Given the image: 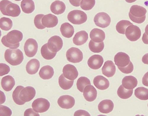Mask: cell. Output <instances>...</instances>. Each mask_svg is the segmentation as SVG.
<instances>
[{"label":"cell","instance_id":"54","mask_svg":"<svg viewBox=\"0 0 148 116\" xmlns=\"http://www.w3.org/2000/svg\"></svg>","mask_w":148,"mask_h":116},{"label":"cell","instance_id":"19","mask_svg":"<svg viewBox=\"0 0 148 116\" xmlns=\"http://www.w3.org/2000/svg\"><path fill=\"white\" fill-rule=\"evenodd\" d=\"M103 74L108 77L113 76L115 74L116 67L114 63L111 60L106 61L102 68Z\"/></svg>","mask_w":148,"mask_h":116},{"label":"cell","instance_id":"26","mask_svg":"<svg viewBox=\"0 0 148 116\" xmlns=\"http://www.w3.org/2000/svg\"><path fill=\"white\" fill-rule=\"evenodd\" d=\"M50 8L53 13L58 15L63 13L65 10L66 6L63 2L56 1L52 3Z\"/></svg>","mask_w":148,"mask_h":116},{"label":"cell","instance_id":"53","mask_svg":"<svg viewBox=\"0 0 148 116\" xmlns=\"http://www.w3.org/2000/svg\"><path fill=\"white\" fill-rule=\"evenodd\" d=\"M15 1H21V0H15Z\"/></svg>","mask_w":148,"mask_h":116},{"label":"cell","instance_id":"11","mask_svg":"<svg viewBox=\"0 0 148 116\" xmlns=\"http://www.w3.org/2000/svg\"><path fill=\"white\" fill-rule=\"evenodd\" d=\"M63 41L58 36H54L50 38L48 40L47 46L48 49L52 52L57 53L62 48Z\"/></svg>","mask_w":148,"mask_h":116},{"label":"cell","instance_id":"34","mask_svg":"<svg viewBox=\"0 0 148 116\" xmlns=\"http://www.w3.org/2000/svg\"><path fill=\"white\" fill-rule=\"evenodd\" d=\"M41 52L42 57L47 60L53 59L57 54V53L52 52L48 49L47 43L45 44L42 47Z\"/></svg>","mask_w":148,"mask_h":116},{"label":"cell","instance_id":"35","mask_svg":"<svg viewBox=\"0 0 148 116\" xmlns=\"http://www.w3.org/2000/svg\"><path fill=\"white\" fill-rule=\"evenodd\" d=\"M90 50L94 53H100L103 49L104 44L103 42L96 43L92 40H90L89 44Z\"/></svg>","mask_w":148,"mask_h":116},{"label":"cell","instance_id":"41","mask_svg":"<svg viewBox=\"0 0 148 116\" xmlns=\"http://www.w3.org/2000/svg\"><path fill=\"white\" fill-rule=\"evenodd\" d=\"M44 16L43 14H38L36 15L34 18V25L38 29L42 30L46 28L42 25V19Z\"/></svg>","mask_w":148,"mask_h":116},{"label":"cell","instance_id":"15","mask_svg":"<svg viewBox=\"0 0 148 116\" xmlns=\"http://www.w3.org/2000/svg\"><path fill=\"white\" fill-rule=\"evenodd\" d=\"M63 72L66 78L71 80L76 79L79 75L78 72L76 67L70 64H67L64 67Z\"/></svg>","mask_w":148,"mask_h":116},{"label":"cell","instance_id":"12","mask_svg":"<svg viewBox=\"0 0 148 116\" xmlns=\"http://www.w3.org/2000/svg\"><path fill=\"white\" fill-rule=\"evenodd\" d=\"M36 94L35 89L31 86L23 88L21 91L19 97L20 99L25 102H27L32 100Z\"/></svg>","mask_w":148,"mask_h":116},{"label":"cell","instance_id":"36","mask_svg":"<svg viewBox=\"0 0 148 116\" xmlns=\"http://www.w3.org/2000/svg\"><path fill=\"white\" fill-rule=\"evenodd\" d=\"M132 24L133 23L129 21L122 20L117 23L116 26V29L119 33L125 34L127 28L129 25Z\"/></svg>","mask_w":148,"mask_h":116},{"label":"cell","instance_id":"43","mask_svg":"<svg viewBox=\"0 0 148 116\" xmlns=\"http://www.w3.org/2000/svg\"><path fill=\"white\" fill-rule=\"evenodd\" d=\"M121 72L125 74L131 73L134 70V66L132 62L130 61L129 65L124 68L118 67Z\"/></svg>","mask_w":148,"mask_h":116},{"label":"cell","instance_id":"8","mask_svg":"<svg viewBox=\"0 0 148 116\" xmlns=\"http://www.w3.org/2000/svg\"><path fill=\"white\" fill-rule=\"evenodd\" d=\"M38 45L35 40L32 38L28 39L25 43L24 49L26 55L29 57H32L36 54L38 49Z\"/></svg>","mask_w":148,"mask_h":116},{"label":"cell","instance_id":"33","mask_svg":"<svg viewBox=\"0 0 148 116\" xmlns=\"http://www.w3.org/2000/svg\"><path fill=\"white\" fill-rule=\"evenodd\" d=\"M134 95L138 99L143 100H148V89L144 87H139L135 90Z\"/></svg>","mask_w":148,"mask_h":116},{"label":"cell","instance_id":"9","mask_svg":"<svg viewBox=\"0 0 148 116\" xmlns=\"http://www.w3.org/2000/svg\"><path fill=\"white\" fill-rule=\"evenodd\" d=\"M125 35L127 39L132 42L137 41L141 35V31L137 26L130 25L126 29Z\"/></svg>","mask_w":148,"mask_h":116},{"label":"cell","instance_id":"29","mask_svg":"<svg viewBox=\"0 0 148 116\" xmlns=\"http://www.w3.org/2000/svg\"><path fill=\"white\" fill-rule=\"evenodd\" d=\"M54 74L53 68L51 66L47 65L42 67L40 69L39 74L41 78L43 80H48L51 79Z\"/></svg>","mask_w":148,"mask_h":116},{"label":"cell","instance_id":"28","mask_svg":"<svg viewBox=\"0 0 148 116\" xmlns=\"http://www.w3.org/2000/svg\"><path fill=\"white\" fill-rule=\"evenodd\" d=\"M60 31L64 37L69 38L73 36L75 30L73 26L69 23H65L61 25Z\"/></svg>","mask_w":148,"mask_h":116},{"label":"cell","instance_id":"22","mask_svg":"<svg viewBox=\"0 0 148 116\" xmlns=\"http://www.w3.org/2000/svg\"><path fill=\"white\" fill-rule=\"evenodd\" d=\"M88 38V33L84 31H82L76 34L73 38V42L76 45L81 46L86 43Z\"/></svg>","mask_w":148,"mask_h":116},{"label":"cell","instance_id":"24","mask_svg":"<svg viewBox=\"0 0 148 116\" xmlns=\"http://www.w3.org/2000/svg\"><path fill=\"white\" fill-rule=\"evenodd\" d=\"M90 37L93 41L97 43L103 42L105 39L106 35L104 32L102 30L95 28L90 32Z\"/></svg>","mask_w":148,"mask_h":116},{"label":"cell","instance_id":"32","mask_svg":"<svg viewBox=\"0 0 148 116\" xmlns=\"http://www.w3.org/2000/svg\"><path fill=\"white\" fill-rule=\"evenodd\" d=\"M117 93L118 96L123 99L130 98L132 95L133 89H127L121 85L119 88Z\"/></svg>","mask_w":148,"mask_h":116},{"label":"cell","instance_id":"39","mask_svg":"<svg viewBox=\"0 0 148 116\" xmlns=\"http://www.w3.org/2000/svg\"><path fill=\"white\" fill-rule=\"evenodd\" d=\"M24 88L21 86H17L13 92L12 97L14 102L19 105H22L25 104V102L21 100L19 97V94L22 89Z\"/></svg>","mask_w":148,"mask_h":116},{"label":"cell","instance_id":"40","mask_svg":"<svg viewBox=\"0 0 148 116\" xmlns=\"http://www.w3.org/2000/svg\"><path fill=\"white\" fill-rule=\"evenodd\" d=\"M95 4V0H82L80 7L84 10H89L93 8Z\"/></svg>","mask_w":148,"mask_h":116},{"label":"cell","instance_id":"20","mask_svg":"<svg viewBox=\"0 0 148 116\" xmlns=\"http://www.w3.org/2000/svg\"><path fill=\"white\" fill-rule=\"evenodd\" d=\"M93 83L95 86L101 90L107 89L110 85L109 81L102 76H97L95 77L93 80Z\"/></svg>","mask_w":148,"mask_h":116},{"label":"cell","instance_id":"1","mask_svg":"<svg viewBox=\"0 0 148 116\" xmlns=\"http://www.w3.org/2000/svg\"><path fill=\"white\" fill-rule=\"evenodd\" d=\"M23 38L22 33L19 31L14 30L3 36L2 38L1 42L5 46L14 49L19 47V42L21 41Z\"/></svg>","mask_w":148,"mask_h":116},{"label":"cell","instance_id":"45","mask_svg":"<svg viewBox=\"0 0 148 116\" xmlns=\"http://www.w3.org/2000/svg\"><path fill=\"white\" fill-rule=\"evenodd\" d=\"M32 108L27 109L24 113V116H40V115L36 112H34Z\"/></svg>","mask_w":148,"mask_h":116},{"label":"cell","instance_id":"17","mask_svg":"<svg viewBox=\"0 0 148 116\" xmlns=\"http://www.w3.org/2000/svg\"><path fill=\"white\" fill-rule=\"evenodd\" d=\"M58 21L57 16L51 14H49L44 16L42 19V25L47 28H53L58 24Z\"/></svg>","mask_w":148,"mask_h":116},{"label":"cell","instance_id":"44","mask_svg":"<svg viewBox=\"0 0 148 116\" xmlns=\"http://www.w3.org/2000/svg\"><path fill=\"white\" fill-rule=\"evenodd\" d=\"M0 114L1 116H11L12 112L8 107L3 105L0 106Z\"/></svg>","mask_w":148,"mask_h":116},{"label":"cell","instance_id":"47","mask_svg":"<svg viewBox=\"0 0 148 116\" xmlns=\"http://www.w3.org/2000/svg\"><path fill=\"white\" fill-rule=\"evenodd\" d=\"M142 83L144 86H148V72H147L143 77Z\"/></svg>","mask_w":148,"mask_h":116},{"label":"cell","instance_id":"30","mask_svg":"<svg viewBox=\"0 0 148 116\" xmlns=\"http://www.w3.org/2000/svg\"><path fill=\"white\" fill-rule=\"evenodd\" d=\"M23 11L27 14L32 13L35 10V4L32 0H23L21 3Z\"/></svg>","mask_w":148,"mask_h":116},{"label":"cell","instance_id":"37","mask_svg":"<svg viewBox=\"0 0 148 116\" xmlns=\"http://www.w3.org/2000/svg\"><path fill=\"white\" fill-rule=\"evenodd\" d=\"M91 85L90 80L87 77H81L78 80L77 86V88L81 93H83L85 87Z\"/></svg>","mask_w":148,"mask_h":116},{"label":"cell","instance_id":"21","mask_svg":"<svg viewBox=\"0 0 148 116\" xmlns=\"http://www.w3.org/2000/svg\"><path fill=\"white\" fill-rule=\"evenodd\" d=\"M114 105L113 102L109 100H105L101 101L98 106V109L100 112L107 114L112 112L113 110Z\"/></svg>","mask_w":148,"mask_h":116},{"label":"cell","instance_id":"31","mask_svg":"<svg viewBox=\"0 0 148 116\" xmlns=\"http://www.w3.org/2000/svg\"><path fill=\"white\" fill-rule=\"evenodd\" d=\"M58 82L60 86L62 89L67 90L70 89L72 86L74 81L66 79L62 74L59 77Z\"/></svg>","mask_w":148,"mask_h":116},{"label":"cell","instance_id":"6","mask_svg":"<svg viewBox=\"0 0 148 116\" xmlns=\"http://www.w3.org/2000/svg\"><path fill=\"white\" fill-rule=\"evenodd\" d=\"M66 57L69 61L73 63L81 62L83 58V54L81 50L75 47H71L68 50Z\"/></svg>","mask_w":148,"mask_h":116},{"label":"cell","instance_id":"23","mask_svg":"<svg viewBox=\"0 0 148 116\" xmlns=\"http://www.w3.org/2000/svg\"><path fill=\"white\" fill-rule=\"evenodd\" d=\"M2 87L6 92L10 91L15 84V82L13 77L8 75L3 77L1 80Z\"/></svg>","mask_w":148,"mask_h":116},{"label":"cell","instance_id":"2","mask_svg":"<svg viewBox=\"0 0 148 116\" xmlns=\"http://www.w3.org/2000/svg\"><path fill=\"white\" fill-rule=\"evenodd\" d=\"M0 9L3 15L14 17L18 16L21 12L18 5L8 0H3L1 2Z\"/></svg>","mask_w":148,"mask_h":116},{"label":"cell","instance_id":"3","mask_svg":"<svg viewBox=\"0 0 148 116\" xmlns=\"http://www.w3.org/2000/svg\"><path fill=\"white\" fill-rule=\"evenodd\" d=\"M146 12L147 10L144 7L134 5L131 7L129 16L130 19L133 22L141 24L145 20Z\"/></svg>","mask_w":148,"mask_h":116},{"label":"cell","instance_id":"14","mask_svg":"<svg viewBox=\"0 0 148 116\" xmlns=\"http://www.w3.org/2000/svg\"><path fill=\"white\" fill-rule=\"evenodd\" d=\"M114 61L118 67L124 68L129 65L130 62L129 56L122 52L118 53L115 56Z\"/></svg>","mask_w":148,"mask_h":116},{"label":"cell","instance_id":"13","mask_svg":"<svg viewBox=\"0 0 148 116\" xmlns=\"http://www.w3.org/2000/svg\"><path fill=\"white\" fill-rule=\"evenodd\" d=\"M58 103L61 108L69 109L72 108L75 105V100L71 96L64 95L60 96L59 98Z\"/></svg>","mask_w":148,"mask_h":116},{"label":"cell","instance_id":"25","mask_svg":"<svg viewBox=\"0 0 148 116\" xmlns=\"http://www.w3.org/2000/svg\"><path fill=\"white\" fill-rule=\"evenodd\" d=\"M138 81L136 78L132 76H127L122 80V85L127 89H132L136 87Z\"/></svg>","mask_w":148,"mask_h":116},{"label":"cell","instance_id":"42","mask_svg":"<svg viewBox=\"0 0 148 116\" xmlns=\"http://www.w3.org/2000/svg\"><path fill=\"white\" fill-rule=\"evenodd\" d=\"M10 71V68L6 64H0V76H3L8 73Z\"/></svg>","mask_w":148,"mask_h":116},{"label":"cell","instance_id":"4","mask_svg":"<svg viewBox=\"0 0 148 116\" xmlns=\"http://www.w3.org/2000/svg\"><path fill=\"white\" fill-rule=\"evenodd\" d=\"M4 56L5 60L13 66L19 65L24 58L23 54L19 49H7L5 51Z\"/></svg>","mask_w":148,"mask_h":116},{"label":"cell","instance_id":"10","mask_svg":"<svg viewBox=\"0 0 148 116\" xmlns=\"http://www.w3.org/2000/svg\"><path fill=\"white\" fill-rule=\"evenodd\" d=\"M94 22L97 26L106 28L108 26L111 22V19L109 15L104 12L99 13L95 16Z\"/></svg>","mask_w":148,"mask_h":116},{"label":"cell","instance_id":"52","mask_svg":"<svg viewBox=\"0 0 148 116\" xmlns=\"http://www.w3.org/2000/svg\"><path fill=\"white\" fill-rule=\"evenodd\" d=\"M145 32L148 35V24L147 25L145 28Z\"/></svg>","mask_w":148,"mask_h":116},{"label":"cell","instance_id":"46","mask_svg":"<svg viewBox=\"0 0 148 116\" xmlns=\"http://www.w3.org/2000/svg\"><path fill=\"white\" fill-rule=\"evenodd\" d=\"M74 115V116H90L87 111L83 110H79L76 111Z\"/></svg>","mask_w":148,"mask_h":116},{"label":"cell","instance_id":"51","mask_svg":"<svg viewBox=\"0 0 148 116\" xmlns=\"http://www.w3.org/2000/svg\"><path fill=\"white\" fill-rule=\"evenodd\" d=\"M137 1V0H125L126 2L129 3H133Z\"/></svg>","mask_w":148,"mask_h":116},{"label":"cell","instance_id":"27","mask_svg":"<svg viewBox=\"0 0 148 116\" xmlns=\"http://www.w3.org/2000/svg\"><path fill=\"white\" fill-rule=\"evenodd\" d=\"M40 66L39 61L36 59H33L30 60L27 64V71L29 74H34L38 72Z\"/></svg>","mask_w":148,"mask_h":116},{"label":"cell","instance_id":"18","mask_svg":"<svg viewBox=\"0 0 148 116\" xmlns=\"http://www.w3.org/2000/svg\"><path fill=\"white\" fill-rule=\"evenodd\" d=\"M83 95L86 100L91 102L96 99L97 97V92L95 88L93 86L90 85L85 87Z\"/></svg>","mask_w":148,"mask_h":116},{"label":"cell","instance_id":"49","mask_svg":"<svg viewBox=\"0 0 148 116\" xmlns=\"http://www.w3.org/2000/svg\"><path fill=\"white\" fill-rule=\"evenodd\" d=\"M142 40L144 44L148 45V35L146 34L145 32L143 34Z\"/></svg>","mask_w":148,"mask_h":116},{"label":"cell","instance_id":"16","mask_svg":"<svg viewBox=\"0 0 148 116\" xmlns=\"http://www.w3.org/2000/svg\"><path fill=\"white\" fill-rule=\"evenodd\" d=\"M103 62V59L101 56L95 55L92 56L89 59L88 64L91 69L97 70L101 68Z\"/></svg>","mask_w":148,"mask_h":116},{"label":"cell","instance_id":"5","mask_svg":"<svg viewBox=\"0 0 148 116\" xmlns=\"http://www.w3.org/2000/svg\"><path fill=\"white\" fill-rule=\"evenodd\" d=\"M68 20L74 24L80 25L87 21L88 17L87 14L82 11L75 10L71 11L67 16Z\"/></svg>","mask_w":148,"mask_h":116},{"label":"cell","instance_id":"38","mask_svg":"<svg viewBox=\"0 0 148 116\" xmlns=\"http://www.w3.org/2000/svg\"><path fill=\"white\" fill-rule=\"evenodd\" d=\"M13 22L9 18L3 17L0 19V27L3 30L8 31L13 27Z\"/></svg>","mask_w":148,"mask_h":116},{"label":"cell","instance_id":"7","mask_svg":"<svg viewBox=\"0 0 148 116\" xmlns=\"http://www.w3.org/2000/svg\"><path fill=\"white\" fill-rule=\"evenodd\" d=\"M50 102L44 98H39L34 100L32 103V107L36 112L43 113L47 111L50 108Z\"/></svg>","mask_w":148,"mask_h":116},{"label":"cell","instance_id":"48","mask_svg":"<svg viewBox=\"0 0 148 116\" xmlns=\"http://www.w3.org/2000/svg\"><path fill=\"white\" fill-rule=\"evenodd\" d=\"M82 0H69L70 3L73 6L78 7L80 5Z\"/></svg>","mask_w":148,"mask_h":116},{"label":"cell","instance_id":"50","mask_svg":"<svg viewBox=\"0 0 148 116\" xmlns=\"http://www.w3.org/2000/svg\"><path fill=\"white\" fill-rule=\"evenodd\" d=\"M142 61L145 64L148 65V53L145 54L143 56Z\"/></svg>","mask_w":148,"mask_h":116}]
</instances>
